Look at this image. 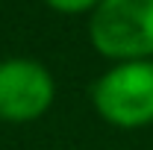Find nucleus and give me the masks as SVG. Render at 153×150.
<instances>
[{
    "instance_id": "7ed1b4c3",
    "label": "nucleus",
    "mask_w": 153,
    "mask_h": 150,
    "mask_svg": "<svg viewBox=\"0 0 153 150\" xmlns=\"http://www.w3.org/2000/svg\"><path fill=\"white\" fill-rule=\"evenodd\" d=\"M53 76L36 59H3L0 62V121L27 124L36 121L53 103Z\"/></svg>"
},
{
    "instance_id": "f257e3e1",
    "label": "nucleus",
    "mask_w": 153,
    "mask_h": 150,
    "mask_svg": "<svg viewBox=\"0 0 153 150\" xmlns=\"http://www.w3.org/2000/svg\"><path fill=\"white\" fill-rule=\"evenodd\" d=\"M94 50L115 62L153 56V0H100L88 18Z\"/></svg>"
},
{
    "instance_id": "f03ea898",
    "label": "nucleus",
    "mask_w": 153,
    "mask_h": 150,
    "mask_svg": "<svg viewBox=\"0 0 153 150\" xmlns=\"http://www.w3.org/2000/svg\"><path fill=\"white\" fill-rule=\"evenodd\" d=\"M97 115L121 130L153 124V59L118 62L91 85Z\"/></svg>"
},
{
    "instance_id": "20e7f679",
    "label": "nucleus",
    "mask_w": 153,
    "mask_h": 150,
    "mask_svg": "<svg viewBox=\"0 0 153 150\" xmlns=\"http://www.w3.org/2000/svg\"><path fill=\"white\" fill-rule=\"evenodd\" d=\"M47 6H53L56 12H68V15H79V12H91L100 0H44Z\"/></svg>"
}]
</instances>
